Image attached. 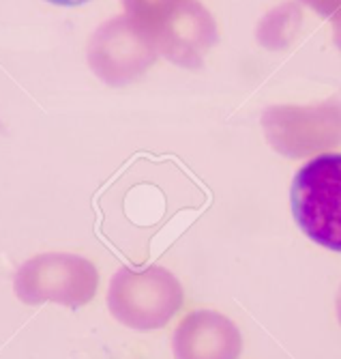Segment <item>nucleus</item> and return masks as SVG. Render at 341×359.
Returning <instances> with one entry per match:
<instances>
[{
  "mask_svg": "<svg viewBox=\"0 0 341 359\" xmlns=\"http://www.w3.org/2000/svg\"><path fill=\"white\" fill-rule=\"evenodd\" d=\"M108 310L129 330H161L183 308L181 280L161 265L120 267L108 286Z\"/></svg>",
  "mask_w": 341,
  "mask_h": 359,
  "instance_id": "f257e3e1",
  "label": "nucleus"
},
{
  "mask_svg": "<svg viewBox=\"0 0 341 359\" xmlns=\"http://www.w3.org/2000/svg\"><path fill=\"white\" fill-rule=\"evenodd\" d=\"M292 215L314 243L341 252V153H322L298 168L290 189Z\"/></svg>",
  "mask_w": 341,
  "mask_h": 359,
  "instance_id": "f03ea898",
  "label": "nucleus"
},
{
  "mask_svg": "<svg viewBox=\"0 0 341 359\" xmlns=\"http://www.w3.org/2000/svg\"><path fill=\"white\" fill-rule=\"evenodd\" d=\"M99 271L88 258L71 252H43L18 267L13 292L26 306L58 304L78 310L92 302Z\"/></svg>",
  "mask_w": 341,
  "mask_h": 359,
  "instance_id": "7ed1b4c3",
  "label": "nucleus"
},
{
  "mask_svg": "<svg viewBox=\"0 0 341 359\" xmlns=\"http://www.w3.org/2000/svg\"><path fill=\"white\" fill-rule=\"evenodd\" d=\"M266 142L284 157L302 159L341 147V100L307 106H268L262 112Z\"/></svg>",
  "mask_w": 341,
  "mask_h": 359,
  "instance_id": "20e7f679",
  "label": "nucleus"
},
{
  "mask_svg": "<svg viewBox=\"0 0 341 359\" xmlns=\"http://www.w3.org/2000/svg\"><path fill=\"white\" fill-rule=\"evenodd\" d=\"M157 56L151 35L129 15H116L101 24L86 48L92 74L108 86H127L140 80Z\"/></svg>",
  "mask_w": 341,
  "mask_h": 359,
  "instance_id": "39448f33",
  "label": "nucleus"
},
{
  "mask_svg": "<svg viewBox=\"0 0 341 359\" xmlns=\"http://www.w3.org/2000/svg\"><path fill=\"white\" fill-rule=\"evenodd\" d=\"M146 32L159 56L185 69H202L209 50L219 41L213 13L197 0H176Z\"/></svg>",
  "mask_w": 341,
  "mask_h": 359,
  "instance_id": "423d86ee",
  "label": "nucleus"
},
{
  "mask_svg": "<svg viewBox=\"0 0 341 359\" xmlns=\"http://www.w3.org/2000/svg\"><path fill=\"white\" fill-rule=\"evenodd\" d=\"M174 359H238L243 336L236 323L215 310H193L174 330Z\"/></svg>",
  "mask_w": 341,
  "mask_h": 359,
  "instance_id": "0eeeda50",
  "label": "nucleus"
},
{
  "mask_svg": "<svg viewBox=\"0 0 341 359\" xmlns=\"http://www.w3.org/2000/svg\"><path fill=\"white\" fill-rule=\"evenodd\" d=\"M302 26V9L298 3L290 0L275 9H270L256 28V39L262 48L270 52L286 50L294 43Z\"/></svg>",
  "mask_w": 341,
  "mask_h": 359,
  "instance_id": "6e6552de",
  "label": "nucleus"
},
{
  "mask_svg": "<svg viewBox=\"0 0 341 359\" xmlns=\"http://www.w3.org/2000/svg\"><path fill=\"white\" fill-rule=\"evenodd\" d=\"M176 0H123L125 15H129L133 22H138L144 30H148L155 20Z\"/></svg>",
  "mask_w": 341,
  "mask_h": 359,
  "instance_id": "1a4fd4ad",
  "label": "nucleus"
},
{
  "mask_svg": "<svg viewBox=\"0 0 341 359\" xmlns=\"http://www.w3.org/2000/svg\"><path fill=\"white\" fill-rule=\"evenodd\" d=\"M300 5H307L322 18H333L341 11V0H298Z\"/></svg>",
  "mask_w": 341,
  "mask_h": 359,
  "instance_id": "9d476101",
  "label": "nucleus"
},
{
  "mask_svg": "<svg viewBox=\"0 0 341 359\" xmlns=\"http://www.w3.org/2000/svg\"><path fill=\"white\" fill-rule=\"evenodd\" d=\"M333 41L341 52V11L333 15Z\"/></svg>",
  "mask_w": 341,
  "mask_h": 359,
  "instance_id": "9b49d317",
  "label": "nucleus"
},
{
  "mask_svg": "<svg viewBox=\"0 0 341 359\" xmlns=\"http://www.w3.org/2000/svg\"><path fill=\"white\" fill-rule=\"evenodd\" d=\"M335 312H337V320L341 325V286L337 290V297H335Z\"/></svg>",
  "mask_w": 341,
  "mask_h": 359,
  "instance_id": "f8f14e48",
  "label": "nucleus"
},
{
  "mask_svg": "<svg viewBox=\"0 0 341 359\" xmlns=\"http://www.w3.org/2000/svg\"><path fill=\"white\" fill-rule=\"evenodd\" d=\"M50 3H54V5H67V7H71V5H82V3H86V0H50Z\"/></svg>",
  "mask_w": 341,
  "mask_h": 359,
  "instance_id": "ddd939ff",
  "label": "nucleus"
}]
</instances>
